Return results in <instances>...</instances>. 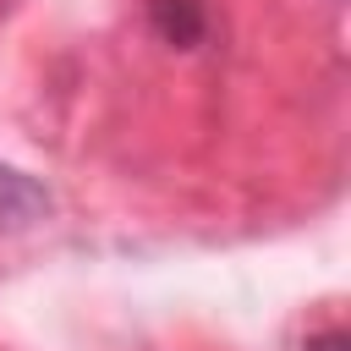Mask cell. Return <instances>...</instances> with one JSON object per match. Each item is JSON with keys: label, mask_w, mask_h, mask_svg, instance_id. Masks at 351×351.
Returning a JSON list of instances; mask_svg holds the SVG:
<instances>
[{"label": "cell", "mask_w": 351, "mask_h": 351, "mask_svg": "<svg viewBox=\"0 0 351 351\" xmlns=\"http://www.w3.org/2000/svg\"><path fill=\"white\" fill-rule=\"evenodd\" d=\"M44 208H49V192L38 181H27L22 170H5L0 165V225H27Z\"/></svg>", "instance_id": "cell-1"}, {"label": "cell", "mask_w": 351, "mask_h": 351, "mask_svg": "<svg viewBox=\"0 0 351 351\" xmlns=\"http://www.w3.org/2000/svg\"><path fill=\"white\" fill-rule=\"evenodd\" d=\"M302 351H346V335H340V329H329V335H318V340H307Z\"/></svg>", "instance_id": "cell-3"}, {"label": "cell", "mask_w": 351, "mask_h": 351, "mask_svg": "<svg viewBox=\"0 0 351 351\" xmlns=\"http://www.w3.org/2000/svg\"><path fill=\"white\" fill-rule=\"evenodd\" d=\"M148 11H154L159 38L181 44V49H192V44L203 38V5H197V0H148Z\"/></svg>", "instance_id": "cell-2"}]
</instances>
